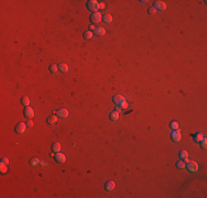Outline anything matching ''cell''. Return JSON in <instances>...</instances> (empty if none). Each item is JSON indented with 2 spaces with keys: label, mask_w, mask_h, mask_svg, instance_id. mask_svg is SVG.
<instances>
[{
  "label": "cell",
  "mask_w": 207,
  "mask_h": 198,
  "mask_svg": "<svg viewBox=\"0 0 207 198\" xmlns=\"http://www.w3.org/2000/svg\"><path fill=\"white\" fill-rule=\"evenodd\" d=\"M98 5H99L98 1H96V0H91V1H88L87 2V8L91 10V11L97 12L98 11Z\"/></svg>",
  "instance_id": "obj_1"
},
{
  "label": "cell",
  "mask_w": 207,
  "mask_h": 198,
  "mask_svg": "<svg viewBox=\"0 0 207 198\" xmlns=\"http://www.w3.org/2000/svg\"><path fill=\"white\" fill-rule=\"evenodd\" d=\"M101 20H102V16H101L100 12H94L93 15L91 16V21L93 22V23H95V24L99 23Z\"/></svg>",
  "instance_id": "obj_2"
},
{
  "label": "cell",
  "mask_w": 207,
  "mask_h": 198,
  "mask_svg": "<svg viewBox=\"0 0 207 198\" xmlns=\"http://www.w3.org/2000/svg\"><path fill=\"white\" fill-rule=\"evenodd\" d=\"M186 167L188 168V171H190V172H196V171L198 169L197 163L194 162V161H190V160L186 162Z\"/></svg>",
  "instance_id": "obj_3"
},
{
  "label": "cell",
  "mask_w": 207,
  "mask_h": 198,
  "mask_svg": "<svg viewBox=\"0 0 207 198\" xmlns=\"http://www.w3.org/2000/svg\"><path fill=\"white\" fill-rule=\"evenodd\" d=\"M23 112H24V116H25L29 120H31V119H33L34 118V110L32 109V108H30V107L24 108Z\"/></svg>",
  "instance_id": "obj_4"
},
{
  "label": "cell",
  "mask_w": 207,
  "mask_h": 198,
  "mask_svg": "<svg viewBox=\"0 0 207 198\" xmlns=\"http://www.w3.org/2000/svg\"><path fill=\"white\" fill-rule=\"evenodd\" d=\"M182 138V134H181V131L180 130H173L171 134V139L174 141V142H179Z\"/></svg>",
  "instance_id": "obj_5"
},
{
  "label": "cell",
  "mask_w": 207,
  "mask_h": 198,
  "mask_svg": "<svg viewBox=\"0 0 207 198\" xmlns=\"http://www.w3.org/2000/svg\"><path fill=\"white\" fill-rule=\"evenodd\" d=\"M26 123H24V122H19V123L17 124V127H16V132L17 133H24V131L26 130Z\"/></svg>",
  "instance_id": "obj_6"
},
{
  "label": "cell",
  "mask_w": 207,
  "mask_h": 198,
  "mask_svg": "<svg viewBox=\"0 0 207 198\" xmlns=\"http://www.w3.org/2000/svg\"><path fill=\"white\" fill-rule=\"evenodd\" d=\"M54 158H55V161H56L57 163H61V164L65 163V161H66V156H65L63 153H61V152L56 153L55 156H54Z\"/></svg>",
  "instance_id": "obj_7"
},
{
  "label": "cell",
  "mask_w": 207,
  "mask_h": 198,
  "mask_svg": "<svg viewBox=\"0 0 207 198\" xmlns=\"http://www.w3.org/2000/svg\"><path fill=\"white\" fill-rule=\"evenodd\" d=\"M154 8L157 10H160V11H163V10L166 9V5L163 1H155L154 3Z\"/></svg>",
  "instance_id": "obj_8"
},
{
  "label": "cell",
  "mask_w": 207,
  "mask_h": 198,
  "mask_svg": "<svg viewBox=\"0 0 207 198\" xmlns=\"http://www.w3.org/2000/svg\"><path fill=\"white\" fill-rule=\"evenodd\" d=\"M56 115H57V117H60V118H67L68 117V110H66V109H60V110H57L56 111Z\"/></svg>",
  "instance_id": "obj_9"
},
{
  "label": "cell",
  "mask_w": 207,
  "mask_h": 198,
  "mask_svg": "<svg viewBox=\"0 0 207 198\" xmlns=\"http://www.w3.org/2000/svg\"><path fill=\"white\" fill-rule=\"evenodd\" d=\"M124 101H126V99H124V97L121 95H116L114 97V103H116V105H120V103H124Z\"/></svg>",
  "instance_id": "obj_10"
},
{
  "label": "cell",
  "mask_w": 207,
  "mask_h": 198,
  "mask_svg": "<svg viewBox=\"0 0 207 198\" xmlns=\"http://www.w3.org/2000/svg\"><path fill=\"white\" fill-rule=\"evenodd\" d=\"M106 34V31L104 28H97L95 30V35H98V36H104Z\"/></svg>",
  "instance_id": "obj_11"
},
{
  "label": "cell",
  "mask_w": 207,
  "mask_h": 198,
  "mask_svg": "<svg viewBox=\"0 0 207 198\" xmlns=\"http://www.w3.org/2000/svg\"><path fill=\"white\" fill-rule=\"evenodd\" d=\"M179 155H180V158H181L182 161H184V162H185V161L188 158V153L186 152L185 150H182L181 152H180Z\"/></svg>",
  "instance_id": "obj_12"
},
{
  "label": "cell",
  "mask_w": 207,
  "mask_h": 198,
  "mask_svg": "<svg viewBox=\"0 0 207 198\" xmlns=\"http://www.w3.org/2000/svg\"><path fill=\"white\" fill-rule=\"evenodd\" d=\"M115 186H116V184H115L112 181H110L105 185V188H106V190H114Z\"/></svg>",
  "instance_id": "obj_13"
},
{
  "label": "cell",
  "mask_w": 207,
  "mask_h": 198,
  "mask_svg": "<svg viewBox=\"0 0 207 198\" xmlns=\"http://www.w3.org/2000/svg\"><path fill=\"white\" fill-rule=\"evenodd\" d=\"M61 149H62V146H61V144L58 143V142H56V143H54L52 145V150H53V152H55V153L61 152Z\"/></svg>",
  "instance_id": "obj_14"
},
{
  "label": "cell",
  "mask_w": 207,
  "mask_h": 198,
  "mask_svg": "<svg viewBox=\"0 0 207 198\" xmlns=\"http://www.w3.org/2000/svg\"><path fill=\"white\" fill-rule=\"evenodd\" d=\"M203 139H204V135H203L202 132H197V133L194 135V141H196V142H200Z\"/></svg>",
  "instance_id": "obj_15"
},
{
  "label": "cell",
  "mask_w": 207,
  "mask_h": 198,
  "mask_svg": "<svg viewBox=\"0 0 207 198\" xmlns=\"http://www.w3.org/2000/svg\"><path fill=\"white\" fill-rule=\"evenodd\" d=\"M56 121H57V116H51V117H49L48 120H46V122H48L49 124H53Z\"/></svg>",
  "instance_id": "obj_16"
},
{
  "label": "cell",
  "mask_w": 207,
  "mask_h": 198,
  "mask_svg": "<svg viewBox=\"0 0 207 198\" xmlns=\"http://www.w3.org/2000/svg\"><path fill=\"white\" fill-rule=\"evenodd\" d=\"M58 71L62 73H66L68 72V66H67L66 64H60V66H58Z\"/></svg>",
  "instance_id": "obj_17"
},
{
  "label": "cell",
  "mask_w": 207,
  "mask_h": 198,
  "mask_svg": "<svg viewBox=\"0 0 207 198\" xmlns=\"http://www.w3.org/2000/svg\"><path fill=\"white\" fill-rule=\"evenodd\" d=\"M170 128H171L172 130H179V128H180L179 122H176V121H172L171 123H170Z\"/></svg>",
  "instance_id": "obj_18"
},
{
  "label": "cell",
  "mask_w": 207,
  "mask_h": 198,
  "mask_svg": "<svg viewBox=\"0 0 207 198\" xmlns=\"http://www.w3.org/2000/svg\"><path fill=\"white\" fill-rule=\"evenodd\" d=\"M110 119L114 120V121L118 120V119H119V112H117V111L111 112V113H110Z\"/></svg>",
  "instance_id": "obj_19"
},
{
  "label": "cell",
  "mask_w": 207,
  "mask_h": 198,
  "mask_svg": "<svg viewBox=\"0 0 207 198\" xmlns=\"http://www.w3.org/2000/svg\"><path fill=\"white\" fill-rule=\"evenodd\" d=\"M21 103L23 106H25V107H29V105H30V99H29L28 97H22V99H21Z\"/></svg>",
  "instance_id": "obj_20"
},
{
  "label": "cell",
  "mask_w": 207,
  "mask_h": 198,
  "mask_svg": "<svg viewBox=\"0 0 207 198\" xmlns=\"http://www.w3.org/2000/svg\"><path fill=\"white\" fill-rule=\"evenodd\" d=\"M176 167L180 168V169H183L186 167V163L184 162V161H179V162L176 163Z\"/></svg>",
  "instance_id": "obj_21"
},
{
  "label": "cell",
  "mask_w": 207,
  "mask_h": 198,
  "mask_svg": "<svg viewBox=\"0 0 207 198\" xmlns=\"http://www.w3.org/2000/svg\"><path fill=\"white\" fill-rule=\"evenodd\" d=\"M112 21V16L111 15H105L104 16V22L106 23H110Z\"/></svg>",
  "instance_id": "obj_22"
},
{
  "label": "cell",
  "mask_w": 207,
  "mask_h": 198,
  "mask_svg": "<svg viewBox=\"0 0 207 198\" xmlns=\"http://www.w3.org/2000/svg\"><path fill=\"white\" fill-rule=\"evenodd\" d=\"M84 38H85L86 40H91V39L93 38V32L91 31H86L85 33H84Z\"/></svg>",
  "instance_id": "obj_23"
},
{
  "label": "cell",
  "mask_w": 207,
  "mask_h": 198,
  "mask_svg": "<svg viewBox=\"0 0 207 198\" xmlns=\"http://www.w3.org/2000/svg\"><path fill=\"white\" fill-rule=\"evenodd\" d=\"M119 107L121 108L122 110H126V109H128V108H129V105H128V103H127V101H124V103H121L119 105Z\"/></svg>",
  "instance_id": "obj_24"
},
{
  "label": "cell",
  "mask_w": 207,
  "mask_h": 198,
  "mask_svg": "<svg viewBox=\"0 0 207 198\" xmlns=\"http://www.w3.org/2000/svg\"><path fill=\"white\" fill-rule=\"evenodd\" d=\"M50 71L51 72H57V71H58V66H57V65H55V64H53V65H51L50 66Z\"/></svg>",
  "instance_id": "obj_25"
},
{
  "label": "cell",
  "mask_w": 207,
  "mask_h": 198,
  "mask_svg": "<svg viewBox=\"0 0 207 198\" xmlns=\"http://www.w3.org/2000/svg\"><path fill=\"white\" fill-rule=\"evenodd\" d=\"M7 171H8L7 164H3V163H1V173H6Z\"/></svg>",
  "instance_id": "obj_26"
},
{
  "label": "cell",
  "mask_w": 207,
  "mask_h": 198,
  "mask_svg": "<svg viewBox=\"0 0 207 198\" xmlns=\"http://www.w3.org/2000/svg\"><path fill=\"white\" fill-rule=\"evenodd\" d=\"M206 143H207V140L206 139H203L202 141H200V145H202V148H204V149H206Z\"/></svg>",
  "instance_id": "obj_27"
},
{
  "label": "cell",
  "mask_w": 207,
  "mask_h": 198,
  "mask_svg": "<svg viewBox=\"0 0 207 198\" xmlns=\"http://www.w3.org/2000/svg\"><path fill=\"white\" fill-rule=\"evenodd\" d=\"M105 7H106V6H105V3H104V2H99V5H98V10H99V9L100 10L105 9Z\"/></svg>",
  "instance_id": "obj_28"
},
{
  "label": "cell",
  "mask_w": 207,
  "mask_h": 198,
  "mask_svg": "<svg viewBox=\"0 0 207 198\" xmlns=\"http://www.w3.org/2000/svg\"><path fill=\"white\" fill-rule=\"evenodd\" d=\"M155 12H157V9H155V8H151V9L149 10V13H150V15H153V13H155Z\"/></svg>",
  "instance_id": "obj_29"
},
{
  "label": "cell",
  "mask_w": 207,
  "mask_h": 198,
  "mask_svg": "<svg viewBox=\"0 0 207 198\" xmlns=\"http://www.w3.org/2000/svg\"><path fill=\"white\" fill-rule=\"evenodd\" d=\"M89 29H91V30H89V31H91V32H95V30L97 29V28H95V25H94V24H91V25L89 26Z\"/></svg>",
  "instance_id": "obj_30"
},
{
  "label": "cell",
  "mask_w": 207,
  "mask_h": 198,
  "mask_svg": "<svg viewBox=\"0 0 207 198\" xmlns=\"http://www.w3.org/2000/svg\"><path fill=\"white\" fill-rule=\"evenodd\" d=\"M1 163H3V164H7V165H8V163H9V160H8V158H2Z\"/></svg>",
  "instance_id": "obj_31"
},
{
  "label": "cell",
  "mask_w": 207,
  "mask_h": 198,
  "mask_svg": "<svg viewBox=\"0 0 207 198\" xmlns=\"http://www.w3.org/2000/svg\"><path fill=\"white\" fill-rule=\"evenodd\" d=\"M26 126H28V127H33V122H32L31 120H29L28 123H26Z\"/></svg>",
  "instance_id": "obj_32"
},
{
  "label": "cell",
  "mask_w": 207,
  "mask_h": 198,
  "mask_svg": "<svg viewBox=\"0 0 207 198\" xmlns=\"http://www.w3.org/2000/svg\"><path fill=\"white\" fill-rule=\"evenodd\" d=\"M121 110H122V109H121L120 107H117V108H116V111H117V112H120Z\"/></svg>",
  "instance_id": "obj_33"
}]
</instances>
